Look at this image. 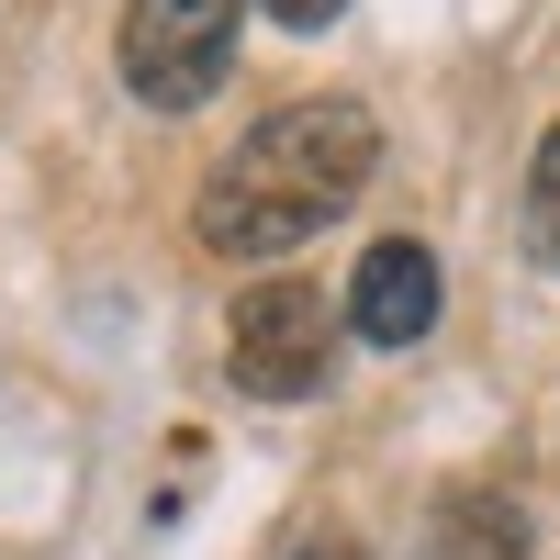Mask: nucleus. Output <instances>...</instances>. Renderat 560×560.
Here are the masks:
<instances>
[{
  "label": "nucleus",
  "instance_id": "f257e3e1",
  "mask_svg": "<svg viewBox=\"0 0 560 560\" xmlns=\"http://www.w3.org/2000/svg\"><path fill=\"white\" fill-rule=\"evenodd\" d=\"M370 168H382V124L359 102H292L202 179V247L292 258L303 236H325V224L370 191Z\"/></svg>",
  "mask_w": 560,
  "mask_h": 560
},
{
  "label": "nucleus",
  "instance_id": "f03ea898",
  "mask_svg": "<svg viewBox=\"0 0 560 560\" xmlns=\"http://www.w3.org/2000/svg\"><path fill=\"white\" fill-rule=\"evenodd\" d=\"M224 370H236V393H258V404L325 393V370H337V303H325L303 269L258 280L236 303V325H224Z\"/></svg>",
  "mask_w": 560,
  "mask_h": 560
},
{
  "label": "nucleus",
  "instance_id": "7ed1b4c3",
  "mask_svg": "<svg viewBox=\"0 0 560 560\" xmlns=\"http://www.w3.org/2000/svg\"><path fill=\"white\" fill-rule=\"evenodd\" d=\"M236 23H247V0H135L124 12V90L147 113H191L224 79V57H236Z\"/></svg>",
  "mask_w": 560,
  "mask_h": 560
},
{
  "label": "nucleus",
  "instance_id": "20e7f679",
  "mask_svg": "<svg viewBox=\"0 0 560 560\" xmlns=\"http://www.w3.org/2000/svg\"><path fill=\"white\" fill-rule=\"evenodd\" d=\"M348 325L370 348H415L438 325V258L415 247V236H382L359 258V280H348Z\"/></svg>",
  "mask_w": 560,
  "mask_h": 560
},
{
  "label": "nucleus",
  "instance_id": "39448f33",
  "mask_svg": "<svg viewBox=\"0 0 560 560\" xmlns=\"http://www.w3.org/2000/svg\"><path fill=\"white\" fill-rule=\"evenodd\" d=\"M527 236H538V258L560 269V124L538 135V168H527Z\"/></svg>",
  "mask_w": 560,
  "mask_h": 560
},
{
  "label": "nucleus",
  "instance_id": "423d86ee",
  "mask_svg": "<svg viewBox=\"0 0 560 560\" xmlns=\"http://www.w3.org/2000/svg\"><path fill=\"white\" fill-rule=\"evenodd\" d=\"M337 12H348V0H269V23H292V34H325Z\"/></svg>",
  "mask_w": 560,
  "mask_h": 560
},
{
  "label": "nucleus",
  "instance_id": "0eeeda50",
  "mask_svg": "<svg viewBox=\"0 0 560 560\" xmlns=\"http://www.w3.org/2000/svg\"><path fill=\"white\" fill-rule=\"evenodd\" d=\"M269 560H359L348 538H292V549H269Z\"/></svg>",
  "mask_w": 560,
  "mask_h": 560
}]
</instances>
